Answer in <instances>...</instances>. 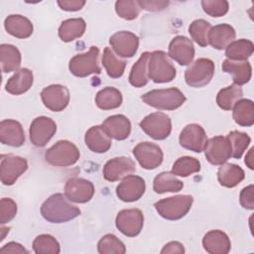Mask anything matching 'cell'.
Returning a JSON list of instances; mask_svg holds the SVG:
<instances>
[{
    "instance_id": "obj_1",
    "label": "cell",
    "mask_w": 254,
    "mask_h": 254,
    "mask_svg": "<svg viewBox=\"0 0 254 254\" xmlns=\"http://www.w3.org/2000/svg\"><path fill=\"white\" fill-rule=\"evenodd\" d=\"M65 194L54 193L41 206L42 216L51 223H64L80 214V209L69 202Z\"/></svg>"
},
{
    "instance_id": "obj_2",
    "label": "cell",
    "mask_w": 254,
    "mask_h": 254,
    "mask_svg": "<svg viewBox=\"0 0 254 254\" xmlns=\"http://www.w3.org/2000/svg\"><path fill=\"white\" fill-rule=\"evenodd\" d=\"M141 99L147 105L159 110H175L181 107L185 101V94L177 87L154 89L146 92Z\"/></svg>"
},
{
    "instance_id": "obj_3",
    "label": "cell",
    "mask_w": 254,
    "mask_h": 254,
    "mask_svg": "<svg viewBox=\"0 0 254 254\" xmlns=\"http://www.w3.org/2000/svg\"><path fill=\"white\" fill-rule=\"evenodd\" d=\"M193 197L190 194H180L163 198L155 202L157 212L165 219L178 220L183 218L190 209Z\"/></svg>"
},
{
    "instance_id": "obj_4",
    "label": "cell",
    "mask_w": 254,
    "mask_h": 254,
    "mask_svg": "<svg viewBox=\"0 0 254 254\" xmlns=\"http://www.w3.org/2000/svg\"><path fill=\"white\" fill-rule=\"evenodd\" d=\"M148 74L154 82L165 83L172 81L176 77L177 71L165 52L154 51L150 53Z\"/></svg>"
},
{
    "instance_id": "obj_5",
    "label": "cell",
    "mask_w": 254,
    "mask_h": 254,
    "mask_svg": "<svg viewBox=\"0 0 254 254\" xmlns=\"http://www.w3.org/2000/svg\"><path fill=\"white\" fill-rule=\"evenodd\" d=\"M79 156L77 147L67 140L58 141L45 153L46 161L55 167L72 166L78 161Z\"/></svg>"
},
{
    "instance_id": "obj_6",
    "label": "cell",
    "mask_w": 254,
    "mask_h": 254,
    "mask_svg": "<svg viewBox=\"0 0 254 254\" xmlns=\"http://www.w3.org/2000/svg\"><path fill=\"white\" fill-rule=\"evenodd\" d=\"M99 49L95 46L90 47L84 54H78L70 59L68 64L69 71L78 77H85L93 73H100L99 66Z\"/></svg>"
},
{
    "instance_id": "obj_7",
    "label": "cell",
    "mask_w": 254,
    "mask_h": 254,
    "mask_svg": "<svg viewBox=\"0 0 254 254\" xmlns=\"http://www.w3.org/2000/svg\"><path fill=\"white\" fill-rule=\"evenodd\" d=\"M214 74V63L205 58L197 59L185 72V80L191 87H202L210 82Z\"/></svg>"
},
{
    "instance_id": "obj_8",
    "label": "cell",
    "mask_w": 254,
    "mask_h": 254,
    "mask_svg": "<svg viewBox=\"0 0 254 254\" xmlns=\"http://www.w3.org/2000/svg\"><path fill=\"white\" fill-rule=\"evenodd\" d=\"M141 129L154 140H165L172 131V121L163 112H154L147 115L140 122Z\"/></svg>"
},
{
    "instance_id": "obj_9",
    "label": "cell",
    "mask_w": 254,
    "mask_h": 254,
    "mask_svg": "<svg viewBox=\"0 0 254 254\" xmlns=\"http://www.w3.org/2000/svg\"><path fill=\"white\" fill-rule=\"evenodd\" d=\"M26 159L15 155H2L0 162L1 182L5 186H12L27 171Z\"/></svg>"
},
{
    "instance_id": "obj_10",
    "label": "cell",
    "mask_w": 254,
    "mask_h": 254,
    "mask_svg": "<svg viewBox=\"0 0 254 254\" xmlns=\"http://www.w3.org/2000/svg\"><path fill=\"white\" fill-rule=\"evenodd\" d=\"M115 224L117 229L128 237L137 236L144 225V215L138 208L122 209L118 212Z\"/></svg>"
},
{
    "instance_id": "obj_11",
    "label": "cell",
    "mask_w": 254,
    "mask_h": 254,
    "mask_svg": "<svg viewBox=\"0 0 254 254\" xmlns=\"http://www.w3.org/2000/svg\"><path fill=\"white\" fill-rule=\"evenodd\" d=\"M57 132L56 122L47 116L35 118L29 129L30 141L36 147H44Z\"/></svg>"
},
{
    "instance_id": "obj_12",
    "label": "cell",
    "mask_w": 254,
    "mask_h": 254,
    "mask_svg": "<svg viewBox=\"0 0 254 254\" xmlns=\"http://www.w3.org/2000/svg\"><path fill=\"white\" fill-rule=\"evenodd\" d=\"M133 154L140 166L146 170L158 168L164 159L162 149L151 142H141L133 149Z\"/></svg>"
},
{
    "instance_id": "obj_13",
    "label": "cell",
    "mask_w": 254,
    "mask_h": 254,
    "mask_svg": "<svg viewBox=\"0 0 254 254\" xmlns=\"http://www.w3.org/2000/svg\"><path fill=\"white\" fill-rule=\"evenodd\" d=\"M206 160L214 166H219L227 162L231 157V146L226 137L214 136L206 141L204 146Z\"/></svg>"
},
{
    "instance_id": "obj_14",
    "label": "cell",
    "mask_w": 254,
    "mask_h": 254,
    "mask_svg": "<svg viewBox=\"0 0 254 254\" xmlns=\"http://www.w3.org/2000/svg\"><path fill=\"white\" fill-rule=\"evenodd\" d=\"M146 190V183L143 178L129 175L122 179L116 188V195L125 202H133L142 197Z\"/></svg>"
},
{
    "instance_id": "obj_15",
    "label": "cell",
    "mask_w": 254,
    "mask_h": 254,
    "mask_svg": "<svg viewBox=\"0 0 254 254\" xmlns=\"http://www.w3.org/2000/svg\"><path fill=\"white\" fill-rule=\"evenodd\" d=\"M64 194L68 200L76 203L89 201L94 194L93 184L82 178L68 179L64 186Z\"/></svg>"
},
{
    "instance_id": "obj_16",
    "label": "cell",
    "mask_w": 254,
    "mask_h": 254,
    "mask_svg": "<svg viewBox=\"0 0 254 254\" xmlns=\"http://www.w3.org/2000/svg\"><path fill=\"white\" fill-rule=\"evenodd\" d=\"M41 99L48 109L54 112H60L69 102V91L62 84H52L42 90Z\"/></svg>"
},
{
    "instance_id": "obj_17",
    "label": "cell",
    "mask_w": 254,
    "mask_h": 254,
    "mask_svg": "<svg viewBox=\"0 0 254 254\" xmlns=\"http://www.w3.org/2000/svg\"><path fill=\"white\" fill-rule=\"evenodd\" d=\"M179 141L183 148L195 153H200L204 149L207 137L204 129L199 124L191 123L182 130Z\"/></svg>"
},
{
    "instance_id": "obj_18",
    "label": "cell",
    "mask_w": 254,
    "mask_h": 254,
    "mask_svg": "<svg viewBox=\"0 0 254 254\" xmlns=\"http://www.w3.org/2000/svg\"><path fill=\"white\" fill-rule=\"evenodd\" d=\"M109 43L119 57L132 58L137 53L139 38L132 32L119 31L110 37Z\"/></svg>"
},
{
    "instance_id": "obj_19",
    "label": "cell",
    "mask_w": 254,
    "mask_h": 254,
    "mask_svg": "<svg viewBox=\"0 0 254 254\" xmlns=\"http://www.w3.org/2000/svg\"><path fill=\"white\" fill-rule=\"evenodd\" d=\"M136 171L135 162L127 157H116L106 162L103 167V177L108 182L119 181Z\"/></svg>"
},
{
    "instance_id": "obj_20",
    "label": "cell",
    "mask_w": 254,
    "mask_h": 254,
    "mask_svg": "<svg viewBox=\"0 0 254 254\" xmlns=\"http://www.w3.org/2000/svg\"><path fill=\"white\" fill-rule=\"evenodd\" d=\"M168 56L181 65L190 64L194 58L192 42L185 36L175 37L169 45Z\"/></svg>"
},
{
    "instance_id": "obj_21",
    "label": "cell",
    "mask_w": 254,
    "mask_h": 254,
    "mask_svg": "<svg viewBox=\"0 0 254 254\" xmlns=\"http://www.w3.org/2000/svg\"><path fill=\"white\" fill-rule=\"evenodd\" d=\"M0 141L11 147H21L25 143V134L20 122L5 119L0 123Z\"/></svg>"
},
{
    "instance_id": "obj_22",
    "label": "cell",
    "mask_w": 254,
    "mask_h": 254,
    "mask_svg": "<svg viewBox=\"0 0 254 254\" xmlns=\"http://www.w3.org/2000/svg\"><path fill=\"white\" fill-rule=\"evenodd\" d=\"M103 129L110 138L115 140H125L131 133V122L122 114H115L107 117L102 123Z\"/></svg>"
},
{
    "instance_id": "obj_23",
    "label": "cell",
    "mask_w": 254,
    "mask_h": 254,
    "mask_svg": "<svg viewBox=\"0 0 254 254\" xmlns=\"http://www.w3.org/2000/svg\"><path fill=\"white\" fill-rule=\"evenodd\" d=\"M84 142L90 151L98 154L107 152L112 145L111 138L103 129L102 125L90 127L85 133Z\"/></svg>"
},
{
    "instance_id": "obj_24",
    "label": "cell",
    "mask_w": 254,
    "mask_h": 254,
    "mask_svg": "<svg viewBox=\"0 0 254 254\" xmlns=\"http://www.w3.org/2000/svg\"><path fill=\"white\" fill-rule=\"evenodd\" d=\"M202 246L210 254H227L231 248L228 235L218 229L206 232L202 238Z\"/></svg>"
},
{
    "instance_id": "obj_25",
    "label": "cell",
    "mask_w": 254,
    "mask_h": 254,
    "mask_svg": "<svg viewBox=\"0 0 254 254\" xmlns=\"http://www.w3.org/2000/svg\"><path fill=\"white\" fill-rule=\"evenodd\" d=\"M222 70L232 76L234 84H246L252 76V66L248 61L237 62L231 60H224L222 63Z\"/></svg>"
},
{
    "instance_id": "obj_26",
    "label": "cell",
    "mask_w": 254,
    "mask_h": 254,
    "mask_svg": "<svg viewBox=\"0 0 254 254\" xmlns=\"http://www.w3.org/2000/svg\"><path fill=\"white\" fill-rule=\"evenodd\" d=\"M34 74L29 68H20L6 82L5 89L13 95H20L28 91L33 85Z\"/></svg>"
},
{
    "instance_id": "obj_27",
    "label": "cell",
    "mask_w": 254,
    "mask_h": 254,
    "mask_svg": "<svg viewBox=\"0 0 254 254\" xmlns=\"http://www.w3.org/2000/svg\"><path fill=\"white\" fill-rule=\"evenodd\" d=\"M236 37L235 30L228 24L211 27L208 33V44L216 50H224Z\"/></svg>"
},
{
    "instance_id": "obj_28",
    "label": "cell",
    "mask_w": 254,
    "mask_h": 254,
    "mask_svg": "<svg viewBox=\"0 0 254 254\" xmlns=\"http://www.w3.org/2000/svg\"><path fill=\"white\" fill-rule=\"evenodd\" d=\"M5 30L13 37L19 39L29 38L34 31L32 22L22 15H9L4 21Z\"/></svg>"
},
{
    "instance_id": "obj_29",
    "label": "cell",
    "mask_w": 254,
    "mask_h": 254,
    "mask_svg": "<svg viewBox=\"0 0 254 254\" xmlns=\"http://www.w3.org/2000/svg\"><path fill=\"white\" fill-rule=\"evenodd\" d=\"M220 166L217 172V180L222 187L234 188L244 180L245 173L239 166L231 163H224Z\"/></svg>"
},
{
    "instance_id": "obj_30",
    "label": "cell",
    "mask_w": 254,
    "mask_h": 254,
    "mask_svg": "<svg viewBox=\"0 0 254 254\" xmlns=\"http://www.w3.org/2000/svg\"><path fill=\"white\" fill-rule=\"evenodd\" d=\"M86 29L85 21L82 18H72L62 22L59 28V37L64 43L72 42L80 38Z\"/></svg>"
},
{
    "instance_id": "obj_31",
    "label": "cell",
    "mask_w": 254,
    "mask_h": 254,
    "mask_svg": "<svg viewBox=\"0 0 254 254\" xmlns=\"http://www.w3.org/2000/svg\"><path fill=\"white\" fill-rule=\"evenodd\" d=\"M149 52H144L138 61L133 64L130 74H129V82L134 87H143L149 81L148 74V63H149Z\"/></svg>"
},
{
    "instance_id": "obj_32",
    "label": "cell",
    "mask_w": 254,
    "mask_h": 254,
    "mask_svg": "<svg viewBox=\"0 0 254 254\" xmlns=\"http://www.w3.org/2000/svg\"><path fill=\"white\" fill-rule=\"evenodd\" d=\"M232 109V117L236 124L243 127H250L254 124V103L251 99L241 98Z\"/></svg>"
},
{
    "instance_id": "obj_33",
    "label": "cell",
    "mask_w": 254,
    "mask_h": 254,
    "mask_svg": "<svg viewBox=\"0 0 254 254\" xmlns=\"http://www.w3.org/2000/svg\"><path fill=\"white\" fill-rule=\"evenodd\" d=\"M21 53L17 47L10 44L0 46V61L3 72L17 71L21 65Z\"/></svg>"
},
{
    "instance_id": "obj_34",
    "label": "cell",
    "mask_w": 254,
    "mask_h": 254,
    "mask_svg": "<svg viewBox=\"0 0 254 254\" xmlns=\"http://www.w3.org/2000/svg\"><path fill=\"white\" fill-rule=\"evenodd\" d=\"M254 52V45L250 40L240 39L233 41L225 48V56L228 60L243 62L247 61Z\"/></svg>"
},
{
    "instance_id": "obj_35",
    "label": "cell",
    "mask_w": 254,
    "mask_h": 254,
    "mask_svg": "<svg viewBox=\"0 0 254 254\" xmlns=\"http://www.w3.org/2000/svg\"><path fill=\"white\" fill-rule=\"evenodd\" d=\"M184 188V183L174 174L162 172L157 175L153 182V190L157 193L178 192Z\"/></svg>"
},
{
    "instance_id": "obj_36",
    "label": "cell",
    "mask_w": 254,
    "mask_h": 254,
    "mask_svg": "<svg viewBox=\"0 0 254 254\" xmlns=\"http://www.w3.org/2000/svg\"><path fill=\"white\" fill-rule=\"evenodd\" d=\"M122 100V93L112 86L100 89L95 96V103L102 110L115 109L121 105Z\"/></svg>"
},
{
    "instance_id": "obj_37",
    "label": "cell",
    "mask_w": 254,
    "mask_h": 254,
    "mask_svg": "<svg viewBox=\"0 0 254 254\" xmlns=\"http://www.w3.org/2000/svg\"><path fill=\"white\" fill-rule=\"evenodd\" d=\"M243 97V90L237 84L220 89L216 95V103L223 110H231L235 103Z\"/></svg>"
},
{
    "instance_id": "obj_38",
    "label": "cell",
    "mask_w": 254,
    "mask_h": 254,
    "mask_svg": "<svg viewBox=\"0 0 254 254\" xmlns=\"http://www.w3.org/2000/svg\"><path fill=\"white\" fill-rule=\"evenodd\" d=\"M101 61L107 74L110 77L119 78L123 75L126 67V62L117 58L110 48L106 47L104 49Z\"/></svg>"
},
{
    "instance_id": "obj_39",
    "label": "cell",
    "mask_w": 254,
    "mask_h": 254,
    "mask_svg": "<svg viewBox=\"0 0 254 254\" xmlns=\"http://www.w3.org/2000/svg\"><path fill=\"white\" fill-rule=\"evenodd\" d=\"M200 171V163L197 159L190 156L179 158L172 168V174L179 177H189Z\"/></svg>"
},
{
    "instance_id": "obj_40",
    "label": "cell",
    "mask_w": 254,
    "mask_h": 254,
    "mask_svg": "<svg viewBox=\"0 0 254 254\" xmlns=\"http://www.w3.org/2000/svg\"><path fill=\"white\" fill-rule=\"evenodd\" d=\"M33 250L37 254H58L61 252V246L53 235L41 234L34 239Z\"/></svg>"
},
{
    "instance_id": "obj_41",
    "label": "cell",
    "mask_w": 254,
    "mask_h": 254,
    "mask_svg": "<svg viewBox=\"0 0 254 254\" xmlns=\"http://www.w3.org/2000/svg\"><path fill=\"white\" fill-rule=\"evenodd\" d=\"M226 138L231 146V157L235 159H240L242 157L251 142V138L248 134L236 130L229 132Z\"/></svg>"
},
{
    "instance_id": "obj_42",
    "label": "cell",
    "mask_w": 254,
    "mask_h": 254,
    "mask_svg": "<svg viewBox=\"0 0 254 254\" xmlns=\"http://www.w3.org/2000/svg\"><path fill=\"white\" fill-rule=\"evenodd\" d=\"M97 251L100 254H124L126 247L124 243L114 234H105L97 244Z\"/></svg>"
},
{
    "instance_id": "obj_43",
    "label": "cell",
    "mask_w": 254,
    "mask_h": 254,
    "mask_svg": "<svg viewBox=\"0 0 254 254\" xmlns=\"http://www.w3.org/2000/svg\"><path fill=\"white\" fill-rule=\"evenodd\" d=\"M211 29L209 22L203 19H197L191 22L189 27V33L191 39L200 47H206L208 45V33Z\"/></svg>"
},
{
    "instance_id": "obj_44",
    "label": "cell",
    "mask_w": 254,
    "mask_h": 254,
    "mask_svg": "<svg viewBox=\"0 0 254 254\" xmlns=\"http://www.w3.org/2000/svg\"><path fill=\"white\" fill-rule=\"evenodd\" d=\"M138 1L134 0H118L115 2V11L117 15L125 20H134L140 13Z\"/></svg>"
},
{
    "instance_id": "obj_45",
    "label": "cell",
    "mask_w": 254,
    "mask_h": 254,
    "mask_svg": "<svg viewBox=\"0 0 254 254\" xmlns=\"http://www.w3.org/2000/svg\"><path fill=\"white\" fill-rule=\"evenodd\" d=\"M201 6L207 15L210 17H222L229 9V4L225 0H202Z\"/></svg>"
},
{
    "instance_id": "obj_46",
    "label": "cell",
    "mask_w": 254,
    "mask_h": 254,
    "mask_svg": "<svg viewBox=\"0 0 254 254\" xmlns=\"http://www.w3.org/2000/svg\"><path fill=\"white\" fill-rule=\"evenodd\" d=\"M17 213V204L12 198L3 197L0 201V223L5 224L11 221Z\"/></svg>"
},
{
    "instance_id": "obj_47",
    "label": "cell",
    "mask_w": 254,
    "mask_h": 254,
    "mask_svg": "<svg viewBox=\"0 0 254 254\" xmlns=\"http://www.w3.org/2000/svg\"><path fill=\"white\" fill-rule=\"evenodd\" d=\"M240 204L245 209H253L254 208V186L249 185L242 189L239 195Z\"/></svg>"
},
{
    "instance_id": "obj_48",
    "label": "cell",
    "mask_w": 254,
    "mask_h": 254,
    "mask_svg": "<svg viewBox=\"0 0 254 254\" xmlns=\"http://www.w3.org/2000/svg\"><path fill=\"white\" fill-rule=\"evenodd\" d=\"M138 4L141 9L151 12H158L165 10L169 6L170 2L163 0H139Z\"/></svg>"
},
{
    "instance_id": "obj_49",
    "label": "cell",
    "mask_w": 254,
    "mask_h": 254,
    "mask_svg": "<svg viewBox=\"0 0 254 254\" xmlns=\"http://www.w3.org/2000/svg\"><path fill=\"white\" fill-rule=\"evenodd\" d=\"M58 5L61 7L62 10L74 12L80 10L84 5L85 1L83 0H59Z\"/></svg>"
},
{
    "instance_id": "obj_50",
    "label": "cell",
    "mask_w": 254,
    "mask_h": 254,
    "mask_svg": "<svg viewBox=\"0 0 254 254\" xmlns=\"http://www.w3.org/2000/svg\"><path fill=\"white\" fill-rule=\"evenodd\" d=\"M0 253L1 254H23V253H29L28 250H26L24 248V246H22L21 244L17 243V242H9L7 244H5L1 249H0Z\"/></svg>"
},
{
    "instance_id": "obj_51",
    "label": "cell",
    "mask_w": 254,
    "mask_h": 254,
    "mask_svg": "<svg viewBox=\"0 0 254 254\" xmlns=\"http://www.w3.org/2000/svg\"><path fill=\"white\" fill-rule=\"evenodd\" d=\"M161 253L162 254H166V253L183 254V253H185V248L182 243H180L178 241H171L163 247V249L161 250Z\"/></svg>"
},
{
    "instance_id": "obj_52",
    "label": "cell",
    "mask_w": 254,
    "mask_h": 254,
    "mask_svg": "<svg viewBox=\"0 0 254 254\" xmlns=\"http://www.w3.org/2000/svg\"><path fill=\"white\" fill-rule=\"evenodd\" d=\"M253 148H251L249 150V152L246 154V157H245V164L247 165V167L250 169V170H253L254 167H253Z\"/></svg>"
},
{
    "instance_id": "obj_53",
    "label": "cell",
    "mask_w": 254,
    "mask_h": 254,
    "mask_svg": "<svg viewBox=\"0 0 254 254\" xmlns=\"http://www.w3.org/2000/svg\"><path fill=\"white\" fill-rule=\"evenodd\" d=\"M9 229H10L9 227H4V226L1 227V230H0L1 231V239H0V241H2L5 238V233L9 232Z\"/></svg>"
}]
</instances>
